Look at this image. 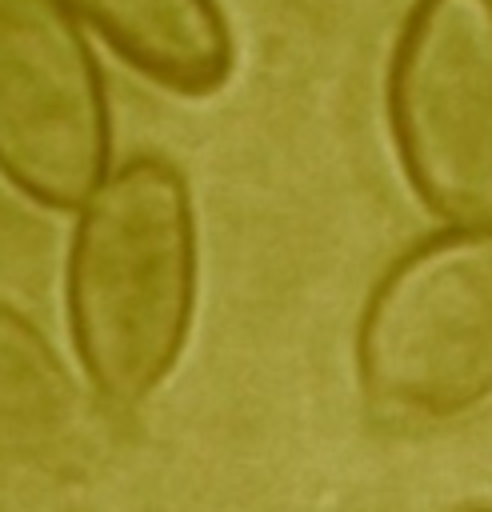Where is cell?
I'll return each instance as SVG.
<instances>
[{"mask_svg":"<svg viewBox=\"0 0 492 512\" xmlns=\"http://www.w3.org/2000/svg\"><path fill=\"white\" fill-rule=\"evenodd\" d=\"M64 296L92 392L108 408L148 400L176 368L196 304V220L168 160L132 156L80 204Z\"/></svg>","mask_w":492,"mask_h":512,"instance_id":"cell-1","label":"cell"},{"mask_svg":"<svg viewBox=\"0 0 492 512\" xmlns=\"http://www.w3.org/2000/svg\"><path fill=\"white\" fill-rule=\"evenodd\" d=\"M356 372L388 420H448L492 396V224L436 236L380 276Z\"/></svg>","mask_w":492,"mask_h":512,"instance_id":"cell-2","label":"cell"},{"mask_svg":"<svg viewBox=\"0 0 492 512\" xmlns=\"http://www.w3.org/2000/svg\"><path fill=\"white\" fill-rule=\"evenodd\" d=\"M388 124L420 204L492 224V0H416L388 68Z\"/></svg>","mask_w":492,"mask_h":512,"instance_id":"cell-3","label":"cell"},{"mask_svg":"<svg viewBox=\"0 0 492 512\" xmlns=\"http://www.w3.org/2000/svg\"><path fill=\"white\" fill-rule=\"evenodd\" d=\"M108 92L60 0H0V176L76 212L108 176Z\"/></svg>","mask_w":492,"mask_h":512,"instance_id":"cell-4","label":"cell"},{"mask_svg":"<svg viewBox=\"0 0 492 512\" xmlns=\"http://www.w3.org/2000/svg\"><path fill=\"white\" fill-rule=\"evenodd\" d=\"M148 80L204 96L232 72V32L216 0H60Z\"/></svg>","mask_w":492,"mask_h":512,"instance_id":"cell-5","label":"cell"},{"mask_svg":"<svg viewBox=\"0 0 492 512\" xmlns=\"http://www.w3.org/2000/svg\"><path fill=\"white\" fill-rule=\"evenodd\" d=\"M76 392L44 336L0 304V444L52 452L68 440Z\"/></svg>","mask_w":492,"mask_h":512,"instance_id":"cell-6","label":"cell"},{"mask_svg":"<svg viewBox=\"0 0 492 512\" xmlns=\"http://www.w3.org/2000/svg\"><path fill=\"white\" fill-rule=\"evenodd\" d=\"M476 512H492V508H476Z\"/></svg>","mask_w":492,"mask_h":512,"instance_id":"cell-7","label":"cell"}]
</instances>
